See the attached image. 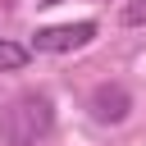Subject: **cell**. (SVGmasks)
<instances>
[{
    "instance_id": "cell-6",
    "label": "cell",
    "mask_w": 146,
    "mask_h": 146,
    "mask_svg": "<svg viewBox=\"0 0 146 146\" xmlns=\"http://www.w3.org/2000/svg\"><path fill=\"white\" fill-rule=\"evenodd\" d=\"M41 5H59V0H41Z\"/></svg>"
},
{
    "instance_id": "cell-5",
    "label": "cell",
    "mask_w": 146,
    "mask_h": 146,
    "mask_svg": "<svg viewBox=\"0 0 146 146\" xmlns=\"http://www.w3.org/2000/svg\"><path fill=\"white\" fill-rule=\"evenodd\" d=\"M119 23H123V27H141V23H146V0H123Z\"/></svg>"
},
{
    "instance_id": "cell-2",
    "label": "cell",
    "mask_w": 146,
    "mask_h": 146,
    "mask_svg": "<svg viewBox=\"0 0 146 146\" xmlns=\"http://www.w3.org/2000/svg\"><path fill=\"white\" fill-rule=\"evenodd\" d=\"M91 36H96V23H91V18H82V23H59V27H41V32L32 36V50H41V55H64V50L87 46Z\"/></svg>"
},
{
    "instance_id": "cell-4",
    "label": "cell",
    "mask_w": 146,
    "mask_h": 146,
    "mask_svg": "<svg viewBox=\"0 0 146 146\" xmlns=\"http://www.w3.org/2000/svg\"><path fill=\"white\" fill-rule=\"evenodd\" d=\"M27 59H32V46H18V41L0 36V73H18Z\"/></svg>"
},
{
    "instance_id": "cell-1",
    "label": "cell",
    "mask_w": 146,
    "mask_h": 146,
    "mask_svg": "<svg viewBox=\"0 0 146 146\" xmlns=\"http://www.w3.org/2000/svg\"><path fill=\"white\" fill-rule=\"evenodd\" d=\"M50 128H55V105H50V96H18V100L5 110V119H0V132H5L9 146H36Z\"/></svg>"
},
{
    "instance_id": "cell-3",
    "label": "cell",
    "mask_w": 146,
    "mask_h": 146,
    "mask_svg": "<svg viewBox=\"0 0 146 146\" xmlns=\"http://www.w3.org/2000/svg\"><path fill=\"white\" fill-rule=\"evenodd\" d=\"M128 110H132V96H128L123 82H100L91 91V119L96 123H123Z\"/></svg>"
}]
</instances>
